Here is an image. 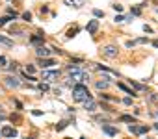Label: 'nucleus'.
Instances as JSON below:
<instances>
[{
    "label": "nucleus",
    "mask_w": 158,
    "mask_h": 139,
    "mask_svg": "<svg viewBox=\"0 0 158 139\" xmlns=\"http://www.w3.org/2000/svg\"><path fill=\"white\" fill-rule=\"evenodd\" d=\"M93 15H95V17H97V19H99V17H104V13H103V11H100V9H95V11H93Z\"/></svg>",
    "instance_id": "nucleus-22"
},
{
    "label": "nucleus",
    "mask_w": 158,
    "mask_h": 139,
    "mask_svg": "<svg viewBox=\"0 0 158 139\" xmlns=\"http://www.w3.org/2000/svg\"><path fill=\"white\" fill-rule=\"evenodd\" d=\"M119 89H123V91L126 93V95H132V97H134V95H136V93H134V91H130V89H129V87H126V85H125V83H119Z\"/></svg>",
    "instance_id": "nucleus-16"
},
{
    "label": "nucleus",
    "mask_w": 158,
    "mask_h": 139,
    "mask_svg": "<svg viewBox=\"0 0 158 139\" xmlns=\"http://www.w3.org/2000/svg\"><path fill=\"white\" fill-rule=\"evenodd\" d=\"M129 130H130L132 133H145L147 130H149V128H147V126H136V124H130V126H129Z\"/></svg>",
    "instance_id": "nucleus-8"
},
{
    "label": "nucleus",
    "mask_w": 158,
    "mask_h": 139,
    "mask_svg": "<svg viewBox=\"0 0 158 139\" xmlns=\"http://www.w3.org/2000/svg\"><path fill=\"white\" fill-rule=\"evenodd\" d=\"M39 91H48V85H47V83H39Z\"/></svg>",
    "instance_id": "nucleus-21"
},
{
    "label": "nucleus",
    "mask_w": 158,
    "mask_h": 139,
    "mask_svg": "<svg viewBox=\"0 0 158 139\" xmlns=\"http://www.w3.org/2000/svg\"><path fill=\"white\" fill-rule=\"evenodd\" d=\"M8 21H11V17H2V19H0V26H4Z\"/></svg>",
    "instance_id": "nucleus-20"
},
{
    "label": "nucleus",
    "mask_w": 158,
    "mask_h": 139,
    "mask_svg": "<svg viewBox=\"0 0 158 139\" xmlns=\"http://www.w3.org/2000/svg\"><path fill=\"white\" fill-rule=\"evenodd\" d=\"M73 98L76 102H86V100L91 98V93H89V89L86 87L84 83H76V85L73 87Z\"/></svg>",
    "instance_id": "nucleus-2"
},
{
    "label": "nucleus",
    "mask_w": 158,
    "mask_h": 139,
    "mask_svg": "<svg viewBox=\"0 0 158 139\" xmlns=\"http://www.w3.org/2000/svg\"><path fill=\"white\" fill-rule=\"evenodd\" d=\"M43 41V37H39V35H34L32 37V43H41Z\"/></svg>",
    "instance_id": "nucleus-23"
},
{
    "label": "nucleus",
    "mask_w": 158,
    "mask_h": 139,
    "mask_svg": "<svg viewBox=\"0 0 158 139\" xmlns=\"http://www.w3.org/2000/svg\"><path fill=\"white\" fill-rule=\"evenodd\" d=\"M0 137H2V133H0Z\"/></svg>",
    "instance_id": "nucleus-31"
},
{
    "label": "nucleus",
    "mask_w": 158,
    "mask_h": 139,
    "mask_svg": "<svg viewBox=\"0 0 158 139\" xmlns=\"http://www.w3.org/2000/svg\"><path fill=\"white\" fill-rule=\"evenodd\" d=\"M52 65H56L54 59H47V58L41 59V69H48V67H52Z\"/></svg>",
    "instance_id": "nucleus-12"
},
{
    "label": "nucleus",
    "mask_w": 158,
    "mask_h": 139,
    "mask_svg": "<svg viewBox=\"0 0 158 139\" xmlns=\"http://www.w3.org/2000/svg\"><path fill=\"white\" fill-rule=\"evenodd\" d=\"M22 19H24V21H32V15L26 11V13H22Z\"/></svg>",
    "instance_id": "nucleus-26"
},
{
    "label": "nucleus",
    "mask_w": 158,
    "mask_h": 139,
    "mask_svg": "<svg viewBox=\"0 0 158 139\" xmlns=\"http://www.w3.org/2000/svg\"><path fill=\"white\" fill-rule=\"evenodd\" d=\"M65 126H67V122H65V121H62L60 124H56V130H63Z\"/></svg>",
    "instance_id": "nucleus-19"
},
{
    "label": "nucleus",
    "mask_w": 158,
    "mask_h": 139,
    "mask_svg": "<svg viewBox=\"0 0 158 139\" xmlns=\"http://www.w3.org/2000/svg\"><path fill=\"white\" fill-rule=\"evenodd\" d=\"M84 108H86L88 111H95V110H97V104L89 98V100H86V102H84Z\"/></svg>",
    "instance_id": "nucleus-13"
},
{
    "label": "nucleus",
    "mask_w": 158,
    "mask_h": 139,
    "mask_svg": "<svg viewBox=\"0 0 158 139\" xmlns=\"http://www.w3.org/2000/svg\"><path fill=\"white\" fill-rule=\"evenodd\" d=\"M0 44H6V47H13V41H11V39H8V37H4V35H0Z\"/></svg>",
    "instance_id": "nucleus-15"
},
{
    "label": "nucleus",
    "mask_w": 158,
    "mask_h": 139,
    "mask_svg": "<svg viewBox=\"0 0 158 139\" xmlns=\"http://www.w3.org/2000/svg\"><path fill=\"white\" fill-rule=\"evenodd\" d=\"M4 83H6L8 87H13V89L21 85V82H19V78H15V76H6V78H4Z\"/></svg>",
    "instance_id": "nucleus-5"
},
{
    "label": "nucleus",
    "mask_w": 158,
    "mask_h": 139,
    "mask_svg": "<svg viewBox=\"0 0 158 139\" xmlns=\"http://www.w3.org/2000/svg\"><path fill=\"white\" fill-rule=\"evenodd\" d=\"M86 30H88L89 33H95L97 30H99V21H89L88 26H86Z\"/></svg>",
    "instance_id": "nucleus-9"
},
{
    "label": "nucleus",
    "mask_w": 158,
    "mask_h": 139,
    "mask_svg": "<svg viewBox=\"0 0 158 139\" xmlns=\"http://www.w3.org/2000/svg\"><path fill=\"white\" fill-rule=\"evenodd\" d=\"M97 69H99V71H103V72H106V74H110V76H117V72H115V71H112V69H108V67L97 65Z\"/></svg>",
    "instance_id": "nucleus-14"
},
{
    "label": "nucleus",
    "mask_w": 158,
    "mask_h": 139,
    "mask_svg": "<svg viewBox=\"0 0 158 139\" xmlns=\"http://www.w3.org/2000/svg\"><path fill=\"white\" fill-rule=\"evenodd\" d=\"M0 133H2V136H6V137H15V136H17V130L11 128V126H4L2 130H0Z\"/></svg>",
    "instance_id": "nucleus-7"
},
{
    "label": "nucleus",
    "mask_w": 158,
    "mask_h": 139,
    "mask_svg": "<svg viewBox=\"0 0 158 139\" xmlns=\"http://www.w3.org/2000/svg\"><path fill=\"white\" fill-rule=\"evenodd\" d=\"M35 72V69H34V65H28L26 67V74H30V76H32V74Z\"/></svg>",
    "instance_id": "nucleus-18"
},
{
    "label": "nucleus",
    "mask_w": 158,
    "mask_h": 139,
    "mask_svg": "<svg viewBox=\"0 0 158 139\" xmlns=\"http://www.w3.org/2000/svg\"><path fill=\"white\" fill-rule=\"evenodd\" d=\"M154 128H156V130H158V122H156V124H154Z\"/></svg>",
    "instance_id": "nucleus-29"
},
{
    "label": "nucleus",
    "mask_w": 158,
    "mask_h": 139,
    "mask_svg": "<svg viewBox=\"0 0 158 139\" xmlns=\"http://www.w3.org/2000/svg\"><path fill=\"white\" fill-rule=\"evenodd\" d=\"M103 132L108 133V136H117V128L110 126V124H103Z\"/></svg>",
    "instance_id": "nucleus-10"
},
{
    "label": "nucleus",
    "mask_w": 158,
    "mask_h": 139,
    "mask_svg": "<svg viewBox=\"0 0 158 139\" xmlns=\"http://www.w3.org/2000/svg\"><path fill=\"white\" fill-rule=\"evenodd\" d=\"M121 121H123V122H132V117H129V115H123V117H121Z\"/></svg>",
    "instance_id": "nucleus-25"
},
{
    "label": "nucleus",
    "mask_w": 158,
    "mask_h": 139,
    "mask_svg": "<svg viewBox=\"0 0 158 139\" xmlns=\"http://www.w3.org/2000/svg\"><path fill=\"white\" fill-rule=\"evenodd\" d=\"M103 54H104L106 58H117L119 50H117V47H114V44H108V47L103 48Z\"/></svg>",
    "instance_id": "nucleus-4"
},
{
    "label": "nucleus",
    "mask_w": 158,
    "mask_h": 139,
    "mask_svg": "<svg viewBox=\"0 0 158 139\" xmlns=\"http://www.w3.org/2000/svg\"><path fill=\"white\" fill-rule=\"evenodd\" d=\"M108 85H110V82H108V80H104V78L95 83V87L99 89V91H103V89H108Z\"/></svg>",
    "instance_id": "nucleus-11"
},
{
    "label": "nucleus",
    "mask_w": 158,
    "mask_h": 139,
    "mask_svg": "<svg viewBox=\"0 0 158 139\" xmlns=\"http://www.w3.org/2000/svg\"><path fill=\"white\" fill-rule=\"evenodd\" d=\"M86 80H89V74H88V72H86V71H80L78 67L69 65V78H67V85H73V82L84 83Z\"/></svg>",
    "instance_id": "nucleus-1"
},
{
    "label": "nucleus",
    "mask_w": 158,
    "mask_h": 139,
    "mask_svg": "<svg viewBox=\"0 0 158 139\" xmlns=\"http://www.w3.org/2000/svg\"><path fill=\"white\" fill-rule=\"evenodd\" d=\"M80 139H86V137H80Z\"/></svg>",
    "instance_id": "nucleus-30"
},
{
    "label": "nucleus",
    "mask_w": 158,
    "mask_h": 139,
    "mask_svg": "<svg viewBox=\"0 0 158 139\" xmlns=\"http://www.w3.org/2000/svg\"><path fill=\"white\" fill-rule=\"evenodd\" d=\"M58 76H60V71H48V69H45V71H43V80H47V82L58 80Z\"/></svg>",
    "instance_id": "nucleus-3"
},
{
    "label": "nucleus",
    "mask_w": 158,
    "mask_h": 139,
    "mask_svg": "<svg viewBox=\"0 0 158 139\" xmlns=\"http://www.w3.org/2000/svg\"><path fill=\"white\" fill-rule=\"evenodd\" d=\"M4 119H6V113H4V111H0V121H4Z\"/></svg>",
    "instance_id": "nucleus-28"
},
{
    "label": "nucleus",
    "mask_w": 158,
    "mask_h": 139,
    "mask_svg": "<svg viewBox=\"0 0 158 139\" xmlns=\"http://www.w3.org/2000/svg\"><path fill=\"white\" fill-rule=\"evenodd\" d=\"M71 4H74V8H82L84 6V0H69Z\"/></svg>",
    "instance_id": "nucleus-17"
},
{
    "label": "nucleus",
    "mask_w": 158,
    "mask_h": 139,
    "mask_svg": "<svg viewBox=\"0 0 158 139\" xmlns=\"http://www.w3.org/2000/svg\"><path fill=\"white\" fill-rule=\"evenodd\" d=\"M114 9L115 11H123V6H121V4H114Z\"/></svg>",
    "instance_id": "nucleus-27"
},
{
    "label": "nucleus",
    "mask_w": 158,
    "mask_h": 139,
    "mask_svg": "<svg viewBox=\"0 0 158 139\" xmlns=\"http://www.w3.org/2000/svg\"><path fill=\"white\" fill-rule=\"evenodd\" d=\"M35 54H37L39 58H48L50 54H52V50H50V48H47V47H37V50H35Z\"/></svg>",
    "instance_id": "nucleus-6"
},
{
    "label": "nucleus",
    "mask_w": 158,
    "mask_h": 139,
    "mask_svg": "<svg viewBox=\"0 0 158 139\" xmlns=\"http://www.w3.org/2000/svg\"><path fill=\"white\" fill-rule=\"evenodd\" d=\"M130 83H132V85H134L136 89H140V91L143 89V85H141V83H138V82H132V80H130Z\"/></svg>",
    "instance_id": "nucleus-24"
}]
</instances>
